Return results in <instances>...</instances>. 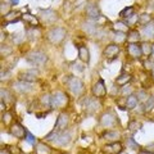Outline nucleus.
I'll return each instance as SVG.
<instances>
[{"label": "nucleus", "instance_id": "1", "mask_svg": "<svg viewBox=\"0 0 154 154\" xmlns=\"http://www.w3.org/2000/svg\"><path fill=\"white\" fill-rule=\"evenodd\" d=\"M68 123H69V116L67 114L66 112L59 113V116H58V118H57L54 128H53V131L48 135L45 139H46V140H49V141H55V139L59 136V135L63 131H66Z\"/></svg>", "mask_w": 154, "mask_h": 154}, {"label": "nucleus", "instance_id": "2", "mask_svg": "<svg viewBox=\"0 0 154 154\" xmlns=\"http://www.w3.org/2000/svg\"><path fill=\"white\" fill-rule=\"evenodd\" d=\"M26 60L33 67H44L48 62V55L44 51L32 50L26 55Z\"/></svg>", "mask_w": 154, "mask_h": 154}, {"label": "nucleus", "instance_id": "3", "mask_svg": "<svg viewBox=\"0 0 154 154\" xmlns=\"http://www.w3.org/2000/svg\"><path fill=\"white\" fill-rule=\"evenodd\" d=\"M66 35H67V31L64 30L63 27H53L51 30L48 31L46 38L51 42V44L58 45V44H60V42L64 40Z\"/></svg>", "mask_w": 154, "mask_h": 154}, {"label": "nucleus", "instance_id": "4", "mask_svg": "<svg viewBox=\"0 0 154 154\" xmlns=\"http://www.w3.org/2000/svg\"><path fill=\"white\" fill-rule=\"evenodd\" d=\"M67 86L75 96H81L84 93V82L76 76H69L67 79Z\"/></svg>", "mask_w": 154, "mask_h": 154}, {"label": "nucleus", "instance_id": "5", "mask_svg": "<svg viewBox=\"0 0 154 154\" xmlns=\"http://www.w3.org/2000/svg\"><path fill=\"white\" fill-rule=\"evenodd\" d=\"M67 104H68V96L63 91H55L51 95V108L53 109L64 108Z\"/></svg>", "mask_w": 154, "mask_h": 154}, {"label": "nucleus", "instance_id": "6", "mask_svg": "<svg viewBox=\"0 0 154 154\" xmlns=\"http://www.w3.org/2000/svg\"><path fill=\"white\" fill-rule=\"evenodd\" d=\"M99 123H100V126H103L105 128H110V127H114V126H117V125H119V121L112 112H105L104 114H102V117H100Z\"/></svg>", "mask_w": 154, "mask_h": 154}, {"label": "nucleus", "instance_id": "7", "mask_svg": "<svg viewBox=\"0 0 154 154\" xmlns=\"http://www.w3.org/2000/svg\"><path fill=\"white\" fill-rule=\"evenodd\" d=\"M119 51H121V48H119L118 44H114V42L113 44H108L103 50V57L108 62H112V60H114L116 58H117V55L119 54Z\"/></svg>", "mask_w": 154, "mask_h": 154}, {"label": "nucleus", "instance_id": "8", "mask_svg": "<svg viewBox=\"0 0 154 154\" xmlns=\"http://www.w3.org/2000/svg\"><path fill=\"white\" fill-rule=\"evenodd\" d=\"M91 93H93V95L96 99H102V98H105V96H107V88H105V84H104L103 79H99L93 85Z\"/></svg>", "mask_w": 154, "mask_h": 154}, {"label": "nucleus", "instance_id": "9", "mask_svg": "<svg viewBox=\"0 0 154 154\" xmlns=\"http://www.w3.org/2000/svg\"><path fill=\"white\" fill-rule=\"evenodd\" d=\"M9 132H11V135L13 137L16 139H19V140H22V139H26V134H27V130L22 126L21 123L18 122H14L12 123L11 128H9Z\"/></svg>", "mask_w": 154, "mask_h": 154}, {"label": "nucleus", "instance_id": "10", "mask_svg": "<svg viewBox=\"0 0 154 154\" xmlns=\"http://www.w3.org/2000/svg\"><path fill=\"white\" fill-rule=\"evenodd\" d=\"M126 50L132 59H139V58H141V55H143L140 42H128L126 46Z\"/></svg>", "mask_w": 154, "mask_h": 154}, {"label": "nucleus", "instance_id": "11", "mask_svg": "<svg viewBox=\"0 0 154 154\" xmlns=\"http://www.w3.org/2000/svg\"><path fill=\"white\" fill-rule=\"evenodd\" d=\"M99 107H100V104L98 102V99H94V98H86L82 103V108L86 110V113H89V114L98 112Z\"/></svg>", "mask_w": 154, "mask_h": 154}, {"label": "nucleus", "instance_id": "12", "mask_svg": "<svg viewBox=\"0 0 154 154\" xmlns=\"http://www.w3.org/2000/svg\"><path fill=\"white\" fill-rule=\"evenodd\" d=\"M123 150V145L119 141H114V143H108L107 145L103 146V152L105 154H119Z\"/></svg>", "mask_w": 154, "mask_h": 154}, {"label": "nucleus", "instance_id": "13", "mask_svg": "<svg viewBox=\"0 0 154 154\" xmlns=\"http://www.w3.org/2000/svg\"><path fill=\"white\" fill-rule=\"evenodd\" d=\"M86 16L89 17V19L91 21H98V19L102 17V13H100L98 5H95L94 3H89L86 5Z\"/></svg>", "mask_w": 154, "mask_h": 154}, {"label": "nucleus", "instance_id": "14", "mask_svg": "<svg viewBox=\"0 0 154 154\" xmlns=\"http://www.w3.org/2000/svg\"><path fill=\"white\" fill-rule=\"evenodd\" d=\"M40 19L46 25H53L57 19H58V16L55 12L50 11V9H48V11H41L40 12Z\"/></svg>", "mask_w": 154, "mask_h": 154}, {"label": "nucleus", "instance_id": "15", "mask_svg": "<svg viewBox=\"0 0 154 154\" xmlns=\"http://www.w3.org/2000/svg\"><path fill=\"white\" fill-rule=\"evenodd\" d=\"M22 21L26 23V26L28 28H37L40 26V21H38V18L32 16L30 13H25L22 14Z\"/></svg>", "mask_w": 154, "mask_h": 154}, {"label": "nucleus", "instance_id": "16", "mask_svg": "<svg viewBox=\"0 0 154 154\" xmlns=\"http://www.w3.org/2000/svg\"><path fill=\"white\" fill-rule=\"evenodd\" d=\"M32 88H33V86H32V82H26V81H21V80L13 84V89H14V91H17V93H22V94L31 91Z\"/></svg>", "mask_w": 154, "mask_h": 154}, {"label": "nucleus", "instance_id": "17", "mask_svg": "<svg viewBox=\"0 0 154 154\" xmlns=\"http://www.w3.org/2000/svg\"><path fill=\"white\" fill-rule=\"evenodd\" d=\"M37 71L36 69H28V71H25L19 75V80L21 81H26V82H35L37 80Z\"/></svg>", "mask_w": 154, "mask_h": 154}, {"label": "nucleus", "instance_id": "18", "mask_svg": "<svg viewBox=\"0 0 154 154\" xmlns=\"http://www.w3.org/2000/svg\"><path fill=\"white\" fill-rule=\"evenodd\" d=\"M71 140H72V134L69 131L68 132L63 131L59 136L55 139V144H58L59 146H66V145H68V144L71 143Z\"/></svg>", "mask_w": 154, "mask_h": 154}, {"label": "nucleus", "instance_id": "19", "mask_svg": "<svg viewBox=\"0 0 154 154\" xmlns=\"http://www.w3.org/2000/svg\"><path fill=\"white\" fill-rule=\"evenodd\" d=\"M77 51H79V58L81 62L89 64L90 63V51L85 45H79L77 46Z\"/></svg>", "mask_w": 154, "mask_h": 154}, {"label": "nucleus", "instance_id": "20", "mask_svg": "<svg viewBox=\"0 0 154 154\" xmlns=\"http://www.w3.org/2000/svg\"><path fill=\"white\" fill-rule=\"evenodd\" d=\"M137 103H139V100L136 98V95L135 94L128 95V96H126V99H125V109L126 110H134L137 107Z\"/></svg>", "mask_w": 154, "mask_h": 154}, {"label": "nucleus", "instance_id": "21", "mask_svg": "<svg viewBox=\"0 0 154 154\" xmlns=\"http://www.w3.org/2000/svg\"><path fill=\"white\" fill-rule=\"evenodd\" d=\"M104 140H107L108 143H114V141H118L119 137H121V134L118 131H114V130H109V131H105L102 136Z\"/></svg>", "mask_w": 154, "mask_h": 154}, {"label": "nucleus", "instance_id": "22", "mask_svg": "<svg viewBox=\"0 0 154 154\" xmlns=\"http://www.w3.org/2000/svg\"><path fill=\"white\" fill-rule=\"evenodd\" d=\"M4 19H5V23H16L22 19V14L16 11H11L8 14L4 16Z\"/></svg>", "mask_w": 154, "mask_h": 154}, {"label": "nucleus", "instance_id": "23", "mask_svg": "<svg viewBox=\"0 0 154 154\" xmlns=\"http://www.w3.org/2000/svg\"><path fill=\"white\" fill-rule=\"evenodd\" d=\"M131 81H132V76L130 75V73H125V72H123L122 75H119L117 79H116V84L122 88V86L128 85Z\"/></svg>", "mask_w": 154, "mask_h": 154}, {"label": "nucleus", "instance_id": "24", "mask_svg": "<svg viewBox=\"0 0 154 154\" xmlns=\"http://www.w3.org/2000/svg\"><path fill=\"white\" fill-rule=\"evenodd\" d=\"M119 17H121L122 19H126V21H128L130 18L135 17V7H126L125 9H122L121 13H119Z\"/></svg>", "mask_w": 154, "mask_h": 154}, {"label": "nucleus", "instance_id": "25", "mask_svg": "<svg viewBox=\"0 0 154 154\" xmlns=\"http://www.w3.org/2000/svg\"><path fill=\"white\" fill-rule=\"evenodd\" d=\"M84 28H85V31L89 33L90 36H95L96 35V31H98V26L94 23V21H90L89 22H86L84 23Z\"/></svg>", "mask_w": 154, "mask_h": 154}, {"label": "nucleus", "instance_id": "26", "mask_svg": "<svg viewBox=\"0 0 154 154\" xmlns=\"http://www.w3.org/2000/svg\"><path fill=\"white\" fill-rule=\"evenodd\" d=\"M51 149L45 143H37L35 145V154H50Z\"/></svg>", "mask_w": 154, "mask_h": 154}, {"label": "nucleus", "instance_id": "27", "mask_svg": "<svg viewBox=\"0 0 154 154\" xmlns=\"http://www.w3.org/2000/svg\"><path fill=\"white\" fill-rule=\"evenodd\" d=\"M153 21L152 19V16L150 14H148V13H143L139 16L137 18V25H140V26H148V25H150V22Z\"/></svg>", "mask_w": 154, "mask_h": 154}, {"label": "nucleus", "instance_id": "28", "mask_svg": "<svg viewBox=\"0 0 154 154\" xmlns=\"http://www.w3.org/2000/svg\"><path fill=\"white\" fill-rule=\"evenodd\" d=\"M140 32L137 30H128V33H127V40L128 42H139L140 41Z\"/></svg>", "mask_w": 154, "mask_h": 154}, {"label": "nucleus", "instance_id": "29", "mask_svg": "<svg viewBox=\"0 0 154 154\" xmlns=\"http://www.w3.org/2000/svg\"><path fill=\"white\" fill-rule=\"evenodd\" d=\"M127 40V33L123 31H114V44H122Z\"/></svg>", "mask_w": 154, "mask_h": 154}, {"label": "nucleus", "instance_id": "30", "mask_svg": "<svg viewBox=\"0 0 154 154\" xmlns=\"http://www.w3.org/2000/svg\"><path fill=\"white\" fill-rule=\"evenodd\" d=\"M140 45H141L143 55L149 58V55H152V53H153V44H149V42H140Z\"/></svg>", "mask_w": 154, "mask_h": 154}, {"label": "nucleus", "instance_id": "31", "mask_svg": "<svg viewBox=\"0 0 154 154\" xmlns=\"http://www.w3.org/2000/svg\"><path fill=\"white\" fill-rule=\"evenodd\" d=\"M0 94H2V100L3 102H5V103H8V102H11V103H14V99H13V95L9 93V91L7 90V89H2L0 90Z\"/></svg>", "mask_w": 154, "mask_h": 154}, {"label": "nucleus", "instance_id": "32", "mask_svg": "<svg viewBox=\"0 0 154 154\" xmlns=\"http://www.w3.org/2000/svg\"><path fill=\"white\" fill-rule=\"evenodd\" d=\"M154 108V95H150L146 99V102L144 103V112H150Z\"/></svg>", "mask_w": 154, "mask_h": 154}, {"label": "nucleus", "instance_id": "33", "mask_svg": "<svg viewBox=\"0 0 154 154\" xmlns=\"http://www.w3.org/2000/svg\"><path fill=\"white\" fill-rule=\"evenodd\" d=\"M140 127H141V125L139 123V121H136V119H131V121L127 123V128H128L131 132H136Z\"/></svg>", "mask_w": 154, "mask_h": 154}, {"label": "nucleus", "instance_id": "34", "mask_svg": "<svg viewBox=\"0 0 154 154\" xmlns=\"http://www.w3.org/2000/svg\"><path fill=\"white\" fill-rule=\"evenodd\" d=\"M40 103L44 107H51V95L50 94H44L40 98Z\"/></svg>", "mask_w": 154, "mask_h": 154}, {"label": "nucleus", "instance_id": "35", "mask_svg": "<svg viewBox=\"0 0 154 154\" xmlns=\"http://www.w3.org/2000/svg\"><path fill=\"white\" fill-rule=\"evenodd\" d=\"M143 33L146 37H154V26L153 25H148L143 27Z\"/></svg>", "mask_w": 154, "mask_h": 154}, {"label": "nucleus", "instance_id": "36", "mask_svg": "<svg viewBox=\"0 0 154 154\" xmlns=\"http://www.w3.org/2000/svg\"><path fill=\"white\" fill-rule=\"evenodd\" d=\"M136 98H137L139 102H144V103H145L146 99L149 98V95H148V93L145 90H139L137 94H136Z\"/></svg>", "mask_w": 154, "mask_h": 154}, {"label": "nucleus", "instance_id": "37", "mask_svg": "<svg viewBox=\"0 0 154 154\" xmlns=\"http://www.w3.org/2000/svg\"><path fill=\"white\" fill-rule=\"evenodd\" d=\"M132 94V88L130 85H126V86H122L121 89V95H125V96H128Z\"/></svg>", "mask_w": 154, "mask_h": 154}, {"label": "nucleus", "instance_id": "38", "mask_svg": "<svg viewBox=\"0 0 154 154\" xmlns=\"http://www.w3.org/2000/svg\"><path fill=\"white\" fill-rule=\"evenodd\" d=\"M26 140H27V143H30L31 145H35L36 144V139L30 131H27V134H26Z\"/></svg>", "mask_w": 154, "mask_h": 154}, {"label": "nucleus", "instance_id": "39", "mask_svg": "<svg viewBox=\"0 0 154 154\" xmlns=\"http://www.w3.org/2000/svg\"><path fill=\"white\" fill-rule=\"evenodd\" d=\"M127 146H128V149H134V150L139 148L137 144L134 141V139H127Z\"/></svg>", "mask_w": 154, "mask_h": 154}, {"label": "nucleus", "instance_id": "40", "mask_svg": "<svg viewBox=\"0 0 154 154\" xmlns=\"http://www.w3.org/2000/svg\"><path fill=\"white\" fill-rule=\"evenodd\" d=\"M9 13V5L7 3H4V2H2V16L4 17L5 14H8Z\"/></svg>", "mask_w": 154, "mask_h": 154}, {"label": "nucleus", "instance_id": "41", "mask_svg": "<svg viewBox=\"0 0 154 154\" xmlns=\"http://www.w3.org/2000/svg\"><path fill=\"white\" fill-rule=\"evenodd\" d=\"M12 53V49L11 48H8V45H2V55L4 57V54H5V57L7 55H9Z\"/></svg>", "mask_w": 154, "mask_h": 154}, {"label": "nucleus", "instance_id": "42", "mask_svg": "<svg viewBox=\"0 0 154 154\" xmlns=\"http://www.w3.org/2000/svg\"><path fill=\"white\" fill-rule=\"evenodd\" d=\"M11 119H12V116L9 112H5V114L3 113V122H5V125H8L9 122H11Z\"/></svg>", "mask_w": 154, "mask_h": 154}, {"label": "nucleus", "instance_id": "43", "mask_svg": "<svg viewBox=\"0 0 154 154\" xmlns=\"http://www.w3.org/2000/svg\"><path fill=\"white\" fill-rule=\"evenodd\" d=\"M22 33H17V35H14V37H13V41L14 42H17V44H19V42L22 41Z\"/></svg>", "mask_w": 154, "mask_h": 154}, {"label": "nucleus", "instance_id": "44", "mask_svg": "<svg viewBox=\"0 0 154 154\" xmlns=\"http://www.w3.org/2000/svg\"><path fill=\"white\" fill-rule=\"evenodd\" d=\"M153 66V63H152V60H149V59H146L145 60V63H144V67H145V68H148V69H153L154 68V67H152Z\"/></svg>", "mask_w": 154, "mask_h": 154}, {"label": "nucleus", "instance_id": "45", "mask_svg": "<svg viewBox=\"0 0 154 154\" xmlns=\"http://www.w3.org/2000/svg\"><path fill=\"white\" fill-rule=\"evenodd\" d=\"M46 114H48V112H42V113H36V118H44V117H46Z\"/></svg>", "mask_w": 154, "mask_h": 154}, {"label": "nucleus", "instance_id": "46", "mask_svg": "<svg viewBox=\"0 0 154 154\" xmlns=\"http://www.w3.org/2000/svg\"><path fill=\"white\" fill-rule=\"evenodd\" d=\"M137 154H154L152 152H149V150H141V152H139Z\"/></svg>", "mask_w": 154, "mask_h": 154}, {"label": "nucleus", "instance_id": "47", "mask_svg": "<svg viewBox=\"0 0 154 154\" xmlns=\"http://www.w3.org/2000/svg\"><path fill=\"white\" fill-rule=\"evenodd\" d=\"M11 2L12 5H18V3H19V0H9Z\"/></svg>", "mask_w": 154, "mask_h": 154}, {"label": "nucleus", "instance_id": "48", "mask_svg": "<svg viewBox=\"0 0 154 154\" xmlns=\"http://www.w3.org/2000/svg\"><path fill=\"white\" fill-rule=\"evenodd\" d=\"M0 154H11V153H9L8 150H4V149H3V150L0 152Z\"/></svg>", "mask_w": 154, "mask_h": 154}, {"label": "nucleus", "instance_id": "49", "mask_svg": "<svg viewBox=\"0 0 154 154\" xmlns=\"http://www.w3.org/2000/svg\"><path fill=\"white\" fill-rule=\"evenodd\" d=\"M152 75H153V79H154V68L152 69Z\"/></svg>", "mask_w": 154, "mask_h": 154}, {"label": "nucleus", "instance_id": "50", "mask_svg": "<svg viewBox=\"0 0 154 154\" xmlns=\"http://www.w3.org/2000/svg\"><path fill=\"white\" fill-rule=\"evenodd\" d=\"M152 55H154V44H153V53H152Z\"/></svg>", "mask_w": 154, "mask_h": 154}, {"label": "nucleus", "instance_id": "51", "mask_svg": "<svg viewBox=\"0 0 154 154\" xmlns=\"http://www.w3.org/2000/svg\"><path fill=\"white\" fill-rule=\"evenodd\" d=\"M152 25H153V26H154V18H153V23H152Z\"/></svg>", "mask_w": 154, "mask_h": 154}]
</instances>
